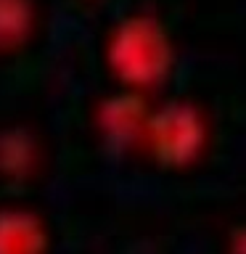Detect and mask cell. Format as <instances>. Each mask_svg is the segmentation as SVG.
I'll use <instances>...</instances> for the list:
<instances>
[{"instance_id": "6da1fadb", "label": "cell", "mask_w": 246, "mask_h": 254, "mask_svg": "<svg viewBox=\"0 0 246 254\" xmlns=\"http://www.w3.org/2000/svg\"><path fill=\"white\" fill-rule=\"evenodd\" d=\"M106 59L114 77L130 90L156 87L172 69V43L154 16H127L111 29Z\"/></svg>"}, {"instance_id": "7a4b0ae2", "label": "cell", "mask_w": 246, "mask_h": 254, "mask_svg": "<svg viewBox=\"0 0 246 254\" xmlns=\"http://www.w3.org/2000/svg\"><path fill=\"white\" fill-rule=\"evenodd\" d=\"M143 140L162 167L180 170L201 156L206 146V122L196 106L185 101H172L148 114Z\"/></svg>"}, {"instance_id": "3957f363", "label": "cell", "mask_w": 246, "mask_h": 254, "mask_svg": "<svg viewBox=\"0 0 246 254\" xmlns=\"http://www.w3.org/2000/svg\"><path fill=\"white\" fill-rule=\"evenodd\" d=\"M151 111L146 109V101L138 90H122L117 95H109L101 101L98 114H95V125H98L101 138L109 143L111 148L124 151L132 143L143 140Z\"/></svg>"}, {"instance_id": "277c9868", "label": "cell", "mask_w": 246, "mask_h": 254, "mask_svg": "<svg viewBox=\"0 0 246 254\" xmlns=\"http://www.w3.org/2000/svg\"><path fill=\"white\" fill-rule=\"evenodd\" d=\"M51 238L29 209H0V254H48Z\"/></svg>"}, {"instance_id": "5b68a950", "label": "cell", "mask_w": 246, "mask_h": 254, "mask_svg": "<svg viewBox=\"0 0 246 254\" xmlns=\"http://www.w3.org/2000/svg\"><path fill=\"white\" fill-rule=\"evenodd\" d=\"M37 167V146L29 132L11 127L0 132V175L11 180L29 178Z\"/></svg>"}, {"instance_id": "8992f818", "label": "cell", "mask_w": 246, "mask_h": 254, "mask_svg": "<svg viewBox=\"0 0 246 254\" xmlns=\"http://www.w3.org/2000/svg\"><path fill=\"white\" fill-rule=\"evenodd\" d=\"M35 27L32 0H0V51L21 48Z\"/></svg>"}, {"instance_id": "52a82bcc", "label": "cell", "mask_w": 246, "mask_h": 254, "mask_svg": "<svg viewBox=\"0 0 246 254\" xmlns=\"http://www.w3.org/2000/svg\"><path fill=\"white\" fill-rule=\"evenodd\" d=\"M230 254H246V222L230 230Z\"/></svg>"}]
</instances>
